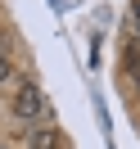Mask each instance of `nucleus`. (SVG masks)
Here are the masks:
<instances>
[{
  "mask_svg": "<svg viewBox=\"0 0 140 149\" xmlns=\"http://www.w3.org/2000/svg\"><path fill=\"white\" fill-rule=\"evenodd\" d=\"M136 23H140V0H136Z\"/></svg>",
  "mask_w": 140,
  "mask_h": 149,
  "instance_id": "4",
  "label": "nucleus"
},
{
  "mask_svg": "<svg viewBox=\"0 0 140 149\" xmlns=\"http://www.w3.org/2000/svg\"><path fill=\"white\" fill-rule=\"evenodd\" d=\"M32 149H72V145H68L54 127H36L32 131Z\"/></svg>",
  "mask_w": 140,
  "mask_h": 149,
  "instance_id": "2",
  "label": "nucleus"
},
{
  "mask_svg": "<svg viewBox=\"0 0 140 149\" xmlns=\"http://www.w3.org/2000/svg\"><path fill=\"white\" fill-rule=\"evenodd\" d=\"M0 81H9V59L0 54Z\"/></svg>",
  "mask_w": 140,
  "mask_h": 149,
  "instance_id": "3",
  "label": "nucleus"
},
{
  "mask_svg": "<svg viewBox=\"0 0 140 149\" xmlns=\"http://www.w3.org/2000/svg\"><path fill=\"white\" fill-rule=\"evenodd\" d=\"M45 113H50L45 95H41L36 86H18V95H14V118H23V122H36V118H45Z\"/></svg>",
  "mask_w": 140,
  "mask_h": 149,
  "instance_id": "1",
  "label": "nucleus"
}]
</instances>
